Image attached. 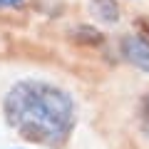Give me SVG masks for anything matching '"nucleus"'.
<instances>
[{
	"instance_id": "f257e3e1",
	"label": "nucleus",
	"mask_w": 149,
	"mask_h": 149,
	"mask_svg": "<svg viewBox=\"0 0 149 149\" xmlns=\"http://www.w3.org/2000/svg\"><path fill=\"white\" fill-rule=\"evenodd\" d=\"M5 122L22 139L62 147L74 127V102L65 90L40 80H22L3 100Z\"/></svg>"
},
{
	"instance_id": "f03ea898",
	"label": "nucleus",
	"mask_w": 149,
	"mask_h": 149,
	"mask_svg": "<svg viewBox=\"0 0 149 149\" xmlns=\"http://www.w3.org/2000/svg\"><path fill=\"white\" fill-rule=\"evenodd\" d=\"M122 55L134 65V67L149 72V42L137 35H129L122 40Z\"/></svg>"
},
{
	"instance_id": "7ed1b4c3",
	"label": "nucleus",
	"mask_w": 149,
	"mask_h": 149,
	"mask_svg": "<svg viewBox=\"0 0 149 149\" xmlns=\"http://www.w3.org/2000/svg\"><path fill=\"white\" fill-rule=\"evenodd\" d=\"M92 5H95V10L100 13V17H102L104 22H117V20H119V15H117V5H114L112 0H95Z\"/></svg>"
},
{
	"instance_id": "20e7f679",
	"label": "nucleus",
	"mask_w": 149,
	"mask_h": 149,
	"mask_svg": "<svg viewBox=\"0 0 149 149\" xmlns=\"http://www.w3.org/2000/svg\"><path fill=\"white\" fill-rule=\"evenodd\" d=\"M139 129L149 137V92L139 100Z\"/></svg>"
},
{
	"instance_id": "39448f33",
	"label": "nucleus",
	"mask_w": 149,
	"mask_h": 149,
	"mask_svg": "<svg viewBox=\"0 0 149 149\" xmlns=\"http://www.w3.org/2000/svg\"><path fill=\"white\" fill-rule=\"evenodd\" d=\"M22 0H0V8H15V5H20Z\"/></svg>"
}]
</instances>
